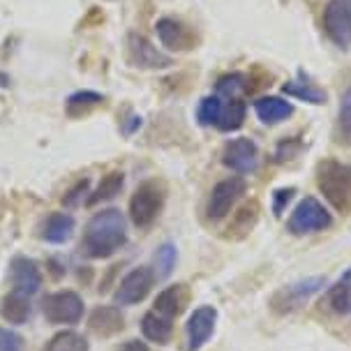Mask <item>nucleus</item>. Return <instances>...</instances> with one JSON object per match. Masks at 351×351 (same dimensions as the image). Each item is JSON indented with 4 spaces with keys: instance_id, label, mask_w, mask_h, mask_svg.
Masks as SVG:
<instances>
[{
    "instance_id": "nucleus-1",
    "label": "nucleus",
    "mask_w": 351,
    "mask_h": 351,
    "mask_svg": "<svg viewBox=\"0 0 351 351\" xmlns=\"http://www.w3.org/2000/svg\"><path fill=\"white\" fill-rule=\"evenodd\" d=\"M128 241V219L118 208L95 213L86 224L84 250L93 259H109Z\"/></svg>"
},
{
    "instance_id": "nucleus-2",
    "label": "nucleus",
    "mask_w": 351,
    "mask_h": 351,
    "mask_svg": "<svg viewBox=\"0 0 351 351\" xmlns=\"http://www.w3.org/2000/svg\"><path fill=\"white\" fill-rule=\"evenodd\" d=\"M317 187L337 213L351 210V165L326 158L317 165Z\"/></svg>"
},
{
    "instance_id": "nucleus-3",
    "label": "nucleus",
    "mask_w": 351,
    "mask_h": 351,
    "mask_svg": "<svg viewBox=\"0 0 351 351\" xmlns=\"http://www.w3.org/2000/svg\"><path fill=\"white\" fill-rule=\"evenodd\" d=\"M165 199L167 190L160 180H143L130 199V219L134 222V227L148 229L160 217L162 208H165Z\"/></svg>"
},
{
    "instance_id": "nucleus-4",
    "label": "nucleus",
    "mask_w": 351,
    "mask_h": 351,
    "mask_svg": "<svg viewBox=\"0 0 351 351\" xmlns=\"http://www.w3.org/2000/svg\"><path fill=\"white\" fill-rule=\"evenodd\" d=\"M330 224H333V217L326 210V206L315 197H305L296 204L289 222H287V229L293 236H305V234L328 229Z\"/></svg>"
},
{
    "instance_id": "nucleus-5",
    "label": "nucleus",
    "mask_w": 351,
    "mask_h": 351,
    "mask_svg": "<svg viewBox=\"0 0 351 351\" xmlns=\"http://www.w3.org/2000/svg\"><path fill=\"white\" fill-rule=\"evenodd\" d=\"M42 315L49 324H79L84 319V298L77 291H56L42 300Z\"/></svg>"
},
{
    "instance_id": "nucleus-6",
    "label": "nucleus",
    "mask_w": 351,
    "mask_h": 351,
    "mask_svg": "<svg viewBox=\"0 0 351 351\" xmlns=\"http://www.w3.org/2000/svg\"><path fill=\"white\" fill-rule=\"evenodd\" d=\"M245 190H247V183L241 176H231V178L219 180V183L213 187L208 204H206V215H208V219L219 222L222 217H227L238 199L245 194Z\"/></svg>"
},
{
    "instance_id": "nucleus-7",
    "label": "nucleus",
    "mask_w": 351,
    "mask_h": 351,
    "mask_svg": "<svg viewBox=\"0 0 351 351\" xmlns=\"http://www.w3.org/2000/svg\"><path fill=\"white\" fill-rule=\"evenodd\" d=\"M322 21L330 42L340 49L351 47V0H328Z\"/></svg>"
},
{
    "instance_id": "nucleus-8",
    "label": "nucleus",
    "mask_w": 351,
    "mask_h": 351,
    "mask_svg": "<svg viewBox=\"0 0 351 351\" xmlns=\"http://www.w3.org/2000/svg\"><path fill=\"white\" fill-rule=\"evenodd\" d=\"M155 285V271L148 266L132 268L118 285V289L114 293V303L116 305H136L148 296L150 289Z\"/></svg>"
},
{
    "instance_id": "nucleus-9",
    "label": "nucleus",
    "mask_w": 351,
    "mask_h": 351,
    "mask_svg": "<svg viewBox=\"0 0 351 351\" xmlns=\"http://www.w3.org/2000/svg\"><path fill=\"white\" fill-rule=\"evenodd\" d=\"M128 53L132 65L141 67V70H167V67L173 65L171 56L162 53L148 37L139 33L128 35Z\"/></svg>"
},
{
    "instance_id": "nucleus-10",
    "label": "nucleus",
    "mask_w": 351,
    "mask_h": 351,
    "mask_svg": "<svg viewBox=\"0 0 351 351\" xmlns=\"http://www.w3.org/2000/svg\"><path fill=\"white\" fill-rule=\"evenodd\" d=\"M222 162L224 167H229L231 171L236 173H252L256 165H259V148L252 139L247 136H238V139H231L227 146H224L222 153Z\"/></svg>"
},
{
    "instance_id": "nucleus-11",
    "label": "nucleus",
    "mask_w": 351,
    "mask_h": 351,
    "mask_svg": "<svg viewBox=\"0 0 351 351\" xmlns=\"http://www.w3.org/2000/svg\"><path fill=\"white\" fill-rule=\"evenodd\" d=\"M326 287V278H307L300 280L296 285L285 287L273 296V310L275 312H291L305 303L310 296H315L317 291H322Z\"/></svg>"
},
{
    "instance_id": "nucleus-12",
    "label": "nucleus",
    "mask_w": 351,
    "mask_h": 351,
    "mask_svg": "<svg viewBox=\"0 0 351 351\" xmlns=\"http://www.w3.org/2000/svg\"><path fill=\"white\" fill-rule=\"evenodd\" d=\"M217 324V310L213 305H202L192 312L185 324L187 333V351H199L210 340L213 330Z\"/></svg>"
},
{
    "instance_id": "nucleus-13",
    "label": "nucleus",
    "mask_w": 351,
    "mask_h": 351,
    "mask_svg": "<svg viewBox=\"0 0 351 351\" xmlns=\"http://www.w3.org/2000/svg\"><path fill=\"white\" fill-rule=\"evenodd\" d=\"M10 282L14 287V291H21L26 296H33V293L40 291L42 287V273L37 261L28 259V256L19 254L12 259L10 263Z\"/></svg>"
},
{
    "instance_id": "nucleus-14",
    "label": "nucleus",
    "mask_w": 351,
    "mask_h": 351,
    "mask_svg": "<svg viewBox=\"0 0 351 351\" xmlns=\"http://www.w3.org/2000/svg\"><path fill=\"white\" fill-rule=\"evenodd\" d=\"M155 30H158V37L162 42V47H167L169 51H190L197 44V37L185 23L176 21V19H160L155 23Z\"/></svg>"
},
{
    "instance_id": "nucleus-15",
    "label": "nucleus",
    "mask_w": 351,
    "mask_h": 351,
    "mask_svg": "<svg viewBox=\"0 0 351 351\" xmlns=\"http://www.w3.org/2000/svg\"><path fill=\"white\" fill-rule=\"evenodd\" d=\"M88 326H90L93 333L99 337H114L125 328V317L121 307L116 305H99L90 312L88 317Z\"/></svg>"
},
{
    "instance_id": "nucleus-16",
    "label": "nucleus",
    "mask_w": 351,
    "mask_h": 351,
    "mask_svg": "<svg viewBox=\"0 0 351 351\" xmlns=\"http://www.w3.org/2000/svg\"><path fill=\"white\" fill-rule=\"evenodd\" d=\"M74 217L70 213H51L44 222L40 224V238L51 245H60V243L70 241L74 231Z\"/></svg>"
},
{
    "instance_id": "nucleus-17",
    "label": "nucleus",
    "mask_w": 351,
    "mask_h": 351,
    "mask_svg": "<svg viewBox=\"0 0 351 351\" xmlns=\"http://www.w3.org/2000/svg\"><path fill=\"white\" fill-rule=\"evenodd\" d=\"M259 202H247L243 204L241 208H238V213H234V217H231L229 227H227V234H224V238H231V241H243L250 231H252L256 227V222H259Z\"/></svg>"
},
{
    "instance_id": "nucleus-18",
    "label": "nucleus",
    "mask_w": 351,
    "mask_h": 351,
    "mask_svg": "<svg viewBox=\"0 0 351 351\" xmlns=\"http://www.w3.org/2000/svg\"><path fill=\"white\" fill-rule=\"evenodd\" d=\"M33 315V303H30V296L21 291H10L8 296L0 300V317L8 324L14 326H23Z\"/></svg>"
},
{
    "instance_id": "nucleus-19",
    "label": "nucleus",
    "mask_w": 351,
    "mask_h": 351,
    "mask_svg": "<svg viewBox=\"0 0 351 351\" xmlns=\"http://www.w3.org/2000/svg\"><path fill=\"white\" fill-rule=\"evenodd\" d=\"M254 114L263 125H278L293 114V104L282 97H259L254 102Z\"/></svg>"
},
{
    "instance_id": "nucleus-20",
    "label": "nucleus",
    "mask_w": 351,
    "mask_h": 351,
    "mask_svg": "<svg viewBox=\"0 0 351 351\" xmlns=\"http://www.w3.org/2000/svg\"><path fill=\"white\" fill-rule=\"evenodd\" d=\"M141 333L146 335V340H150V342L167 344L171 340V333H173L171 319L160 315V312H155V310H150L141 319Z\"/></svg>"
},
{
    "instance_id": "nucleus-21",
    "label": "nucleus",
    "mask_w": 351,
    "mask_h": 351,
    "mask_svg": "<svg viewBox=\"0 0 351 351\" xmlns=\"http://www.w3.org/2000/svg\"><path fill=\"white\" fill-rule=\"evenodd\" d=\"M185 303H187L185 285H173V287H167L165 291L158 293V298H155V312H160V315L173 319V317H178L180 312H183Z\"/></svg>"
},
{
    "instance_id": "nucleus-22",
    "label": "nucleus",
    "mask_w": 351,
    "mask_h": 351,
    "mask_svg": "<svg viewBox=\"0 0 351 351\" xmlns=\"http://www.w3.org/2000/svg\"><path fill=\"white\" fill-rule=\"evenodd\" d=\"M125 185V173L123 171H111L106 173L102 178V183L97 185V190L86 199L88 206H97V204H104V202H111L121 194Z\"/></svg>"
},
{
    "instance_id": "nucleus-23",
    "label": "nucleus",
    "mask_w": 351,
    "mask_h": 351,
    "mask_svg": "<svg viewBox=\"0 0 351 351\" xmlns=\"http://www.w3.org/2000/svg\"><path fill=\"white\" fill-rule=\"evenodd\" d=\"M245 114H247V106L243 99H229L227 106H222V114H219L217 121V130L222 132H236L243 128L245 123Z\"/></svg>"
},
{
    "instance_id": "nucleus-24",
    "label": "nucleus",
    "mask_w": 351,
    "mask_h": 351,
    "mask_svg": "<svg viewBox=\"0 0 351 351\" xmlns=\"http://www.w3.org/2000/svg\"><path fill=\"white\" fill-rule=\"evenodd\" d=\"M328 303L335 315H351V271L328 291Z\"/></svg>"
},
{
    "instance_id": "nucleus-25",
    "label": "nucleus",
    "mask_w": 351,
    "mask_h": 351,
    "mask_svg": "<svg viewBox=\"0 0 351 351\" xmlns=\"http://www.w3.org/2000/svg\"><path fill=\"white\" fill-rule=\"evenodd\" d=\"M88 340L77 330H60L47 342L44 351H88Z\"/></svg>"
},
{
    "instance_id": "nucleus-26",
    "label": "nucleus",
    "mask_w": 351,
    "mask_h": 351,
    "mask_svg": "<svg viewBox=\"0 0 351 351\" xmlns=\"http://www.w3.org/2000/svg\"><path fill=\"white\" fill-rule=\"evenodd\" d=\"M282 93L289 97L303 99L307 104H324L326 102V93L322 88H317L312 84H303V81H287V84L282 86Z\"/></svg>"
},
{
    "instance_id": "nucleus-27",
    "label": "nucleus",
    "mask_w": 351,
    "mask_h": 351,
    "mask_svg": "<svg viewBox=\"0 0 351 351\" xmlns=\"http://www.w3.org/2000/svg\"><path fill=\"white\" fill-rule=\"evenodd\" d=\"M335 141L342 146H351V88L340 99V114H337Z\"/></svg>"
},
{
    "instance_id": "nucleus-28",
    "label": "nucleus",
    "mask_w": 351,
    "mask_h": 351,
    "mask_svg": "<svg viewBox=\"0 0 351 351\" xmlns=\"http://www.w3.org/2000/svg\"><path fill=\"white\" fill-rule=\"evenodd\" d=\"M104 97L99 95L95 90H79V93H72L67 97V114L70 116H81L86 114L88 109H95L97 104H102Z\"/></svg>"
},
{
    "instance_id": "nucleus-29",
    "label": "nucleus",
    "mask_w": 351,
    "mask_h": 351,
    "mask_svg": "<svg viewBox=\"0 0 351 351\" xmlns=\"http://www.w3.org/2000/svg\"><path fill=\"white\" fill-rule=\"evenodd\" d=\"M176 259H178V252L171 243H165L158 252H155V278L158 280H167L171 275L173 266H176Z\"/></svg>"
},
{
    "instance_id": "nucleus-30",
    "label": "nucleus",
    "mask_w": 351,
    "mask_h": 351,
    "mask_svg": "<svg viewBox=\"0 0 351 351\" xmlns=\"http://www.w3.org/2000/svg\"><path fill=\"white\" fill-rule=\"evenodd\" d=\"M222 99L217 95H210V97H204L199 102V109H197V118L202 125H217L219 121V114H222Z\"/></svg>"
},
{
    "instance_id": "nucleus-31",
    "label": "nucleus",
    "mask_w": 351,
    "mask_h": 351,
    "mask_svg": "<svg viewBox=\"0 0 351 351\" xmlns=\"http://www.w3.org/2000/svg\"><path fill=\"white\" fill-rule=\"evenodd\" d=\"M245 74H227V77H222L217 81V93L219 95H224V97H229V99H236L238 97V93H243V90H247V84H245Z\"/></svg>"
},
{
    "instance_id": "nucleus-32",
    "label": "nucleus",
    "mask_w": 351,
    "mask_h": 351,
    "mask_svg": "<svg viewBox=\"0 0 351 351\" xmlns=\"http://www.w3.org/2000/svg\"><path fill=\"white\" fill-rule=\"evenodd\" d=\"M300 148H303V143H300L298 139L280 141L278 148H275V162H289V160H293L300 153Z\"/></svg>"
},
{
    "instance_id": "nucleus-33",
    "label": "nucleus",
    "mask_w": 351,
    "mask_h": 351,
    "mask_svg": "<svg viewBox=\"0 0 351 351\" xmlns=\"http://www.w3.org/2000/svg\"><path fill=\"white\" fill-rule=\"evenodd\" d=\"M23 337L10 328L0 326V351H23Z\"/></svg>"
},
{
    "instance_id": "nucleus-34",
    "label": "nucleus",
    "mask_w": 351,
    "mask_h": 351,
    "mask_svg": "<svg viewBox=\"0 0 351 351\" xmlns=\"http://www.w3.org/2000/svg\"><path fill=\"white\" fill-rule=\"evenodd\" d=\"M293 194H296V187H280V190L273 192V213H275V217H280L282 213H285L287 204L293 199Z\"/></svg>"
},
{
    "instance_id": "nucleus-35",
    "label": "nucleus",
    "mask_w": 351,
    "mask_h": 351,
    "mask_svg": "<svg viewBox=\"0 0 351 351\" xmlns=\"http://www.w3.org/2000/svg\"><path fill=\"white\" fill-rule=\"evenodd\" d=\"M88 187H90V183H88V178L79 180V183L74 185L72 190L65 194V197H62V204L70 206V208H74V206H79V204H81V199H84L86 194H88Z\"/></svg>"
},
{
    "instance_id": "nucleus-36",
    "label": "nucleus",
    "mask_w": 351,
    "mask_h": 351,
    "mask_svg": "<svg viewBox=\"0 0 351 351\" xmlns=\"http://www.w3.org/2000/svg\"><path fill=\"white\" fill-rule=\"evenodd\" d=\"M118 351H150V349H148V344L141 340H128Z\"/></svg>"
},
{
    "instance_id": "nucleus-37",
    "label": "nucleus",
    "mask_w": 351,
    "mask_h": 351,
    "mask_svg": "<svg viewBox=\"0 0 351 351\" xmlns=\"http://www.w3.org/2000/svg\"><path fill=\"white\" fill-rule=\"evenodd\" d=\"M130 123H125V128H123V132L125 134H132L136 128H141V116H132V118H128Z\"/></svg>"
}]
</instances>
